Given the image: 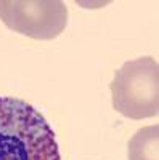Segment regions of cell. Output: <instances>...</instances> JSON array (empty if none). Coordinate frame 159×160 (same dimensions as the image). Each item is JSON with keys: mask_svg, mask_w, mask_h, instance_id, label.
<instances>
[{"mask_svg": "<svg viewBox=\"0 0 159 160\" xmlns=\"http://www.w3.org/2000/svg\"><path fill=\"white\" fill-rule=\"evenodd\" d=\"M0 160H61L47 118L19 98L0 96Z\"/></svg>", "mask_w": 159, "mask_h": 160, "instance_id": "1", "label": "cell"}, {"mask_svg": "<svg viewBox=\"0 0 159 160\" xmlns=\"http://www.w3.org/2000/svg\"><path fill=\"white\" fill-rule=\"evenodd\" d=\"M113 108L127 118L141 120L159 112V66L151 56L124 62L111 82Z\"/></svg>", "mask_w": 159, "mask_h": 160, "instance_id": "2", "label": "cell"}, {"mask_svg": "<svg viewBox=\"0 0 159 160\" xmlns=\"http://www.w3.org/2000/svg\"><path fill=\"white\" fill-rule=\"evenodd\" d=\"M0 19L13 32L51 40L68 24V7L61 0H0Z\"/></svg>", "mask_w": 159, "mask_h": 160, "instance_id": "3", "label": "cell"}, {"mask_svg": "<svg viewBox=\"0 0 159 160\" xmlns=\"http://www.w3.org/2000/svg\"><path fill=\"white\" fill-rule=\"evenodd\" d=\"M129 160H159V127L140 128L129 141Z\"/></svg>", "mask_w": 159, "mask_h": 160, "instance_id": "4", "label": "cell"}]
</instances>
